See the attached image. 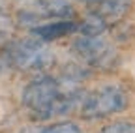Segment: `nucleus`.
<instances>
[{
  "instance_id": "f257e3e1",
  "label": "nucleus",
  "mask_w": 135,
  "mask_h": 133,
  "mask_svg": "<svg viewBox=\"0 0 135 133\" xmlns=\"http://www.w3.org/2000/svg\"><path fill=\"white\" fill-rule=\"evenodd\" d=\"M53 51L38 38H25L6 45L4 64L19 71H40L53 64Z\"/></svg>"
},
{
  "instance_id": "f03ea898",
  "label": "nucleus",
  "mask_w": 135,
  "mask_h": 133,
  "mask_svg": "<svg viewBox=\"0 0 135 133\" xmlns=\"http://www.w3.org/2000/svg\"><path fill=\"white\" fill-rule=\"evenodd\" d=\"M66 88L55 77H38L34 79L23 92V105L32 111L38 120H47L55 116V107L58 97Z\"/></svg>"
},
{
  "instance_id": "7ed1b4c3",
  "label": "nucleus",
  "mask_w": 135,
  "mask_h": 133,
  "mask_svg": "<svg viewBox=\"0 0 135 133\" xmlns=\"http://www.w3.org/2000/svg\"><path fill=\"white\" fill-rule=\"evenodd\" d=\"M128 107V94L118 85H105L84 97L81 116L84 120H101L120 112Z\"/></svg>"
},
{
  "instance_id": "20e7f679",
  "label": "nucleus",
  "mask_w": 135,
  "mask_h": 133,
  "mask_svg": "<svg viewBox=\"0 0 135 133\" xmlns=\"http://www.w3.org/2000/svg\"><path fill=\"white\" fill-rule=\"evenodd\" d=\"M75 55L96 70H114L118 64V53L111 41L101 36H83L73 41Z\"/></svg>"
},
{
  "instance_id": "39448f33",
  "label": "nucleus",
  "mask_w": 135,
  "mask_h": 133,
  "mask_svg": "<svg viewBox=\"0 0 135 133\" xmlns=\"http://www.w3.org/2000/svg\"><path fill=\"white\" fill-rule=\"evenodd\" d=\"M77 30V23L71 19H60L55 23H45V24H36L32 26V34L41 41H55L64 36H70L71 32Z\"/></svg>"
},
{
  "instance_id": "423d86ee",
  "label": "nucleus",
  "mask_w": 135,
  "mask_h": 133,
  "mask_svg": "<svg viewBox=\"0 0 135 133\" xmlns=\"http://www.w3.org/2000/svg\"><path fill=\"white\" fill-rule=\"evenodd\" d=\"M34 11H38L41 19L56 17V19H71L73 6L70 0H38V8L34 6Z\"/></svg>"
},
{
  "instance_id": "0eeeda50",
  "label": "nucleus",
  "mask_w": 135,
  "mask_h": 133,
  "mask_svg": "<svg viewBox=\"0 0 135 133\" xmlns=\"http://www.w3.org/2000/svg\"><path fill=\"white\" fill-rule=\"evenodd\" d=\"M129 8H131V0H103V2H99L96 13L107 24H114L129 11Z\"/></svg>"
},
{
  "instance_id": "6e6552de",
  "label": "nucleus",
  "mask_w": 135,
  "mask_h": 133,
  "mask_svg": "<svg viewBox=\"0 0 135 133\" xmlns=\"http://www.w3.org/2000/svg\"><path fill=\"white\" fill-rule=\"evenodd\" d=\"M107 28H109V24L96 11L84 15L81 19V23H77V32L81 36H101Z\"/></svg>"
},
{
  "instance_id": "1a4fd4ad",
  "label": "nucleus",
  "mask_w": 135,
  "mask_h": 133,
  "mask_svg": "<svg viewBox=\"0 0 135 133\" xmlns=\"http://www.w3.org/2000/svg\"><path fill=\"white\" fill-rule=\"evenodd\" d=\"M30 133H83V131L73 122H58L47 127H30Z\"/></svg>"
},
{
  "instance_id": "9d476101",
  "label": "nucleus",
  "mask_w": 135,
  "mask_h": 133,
  "mask_svg": "<svg viewBox=\"0 0 135 133\" xmlns=\"http://www.w3.org/2000/svg\"><path fill=\"white\" fill-rule=\"evenodd\" d=\"M99 133H135V120H114L103 126Z\"/></svg>"
},
{
  "instance_id": "9b49d317",
  "label": "nucleus",
  "mask_w": 135,
  "mask_h": 133,
  "mask_svg": "<svg viewBox=\"0 0 135 133\" xmlns=\"http://www.w3.org/2000/svg\"><path fill=\"white\" fill-rule=\"evenodd\" d=\"M81 2H86V4H99V2H103V0H81Z\"/></svg>"
},
{
  "instance_id": "f8f14e48",
  "label": "nucleus",
  "mask_w": 135,
  "mask_h": 133,
  "mask_svg": "<svg viewBox=\"0 0 135 133\" xmlns=\"http://www.w3.org/2000/svg\"><path fill=\"white\" fill-rule=\"evenodd\" d=\"M2 68H4V60L0 58V73H2Z\"/></svg>"
}]
</instances>
